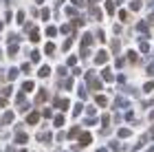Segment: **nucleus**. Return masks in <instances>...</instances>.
Instances as JSON below:
<instances>
[{
	"label": "nucleus",
	"instance_id": "f257e3e1",
	"mask_svg": "<svg viewBox=\"0 0 154 152\" xmlns=\"http://www.w3.org/2000/svg\"><path fill=\"white\" fill-rule=\"evenodd\" d=\"M95 62H97V64H106V62H108V53L106 51H99L95 55Z\"/></svg>",
	"mask_w": 154,
	"mask_h": 152
},
{
	"label": "nucleus",
	"instance_id": "f03ea898",
	"mask_svg": "<svg viewBox=\"0 0 154 152\" xmlns=\"http://www.w3.org/2000/svg\"><path fill=\"white\" fill-rule=\"evenodd\" d=\"M90 139H93V137H90L88 132H84V135H79V143H82V146H88V143H90Z\"/></svg>",
	"mask_w": 154,
	"mask_h": 152
},
{
	"label": "nucleus",
	"instance_id": "7ed1b4c3",
	"mask_svg": "<svg viewBox=\"0 0 154 152\" xmlns=\"http://www.w3.org/2000/svg\"><path fill=\"white\" fill-rule=\"evenodd\" d=\"M55 106L62 108V110H66L68 108V99H55Z\"/></svg>",
	"mask_w": 154,
	"mask_h": 152
},
{
	"label": "nucleus",
	"instance_id": "20e7f679",
	"mask_svg": "<svg viewBox=\"0 0 154 152\" xmlns=\"http://www.w3.org/2000/svg\"><path fill=\"white\" fill-rule=\"evenodd\" d=\"M88 84H90V88H95V91H97V88L101 86V82H99V79H95V75H93V77L88 79Z\"/></svg>",
	"mask_w": 154,
	"mask_h": 152
},
{
	"label": "nucleus",
	"instance_id": "39448f33",
	"mask_svg": "<svg viewBox=\"0 0 154 152\" xmlns=\"http://www.w3.org/2000/svg\"><path fill=\"white\" fill-rule=\"evenodd\" d=\"M93 44V36H90V33H86V36H84V40H82V46H90Z\"/></svg>",
	"mask_w": 154,
	"mask_h": 152
},
{
	"label": "nucleus",
	"instance_id": "423d86ee",
	"mask_svg": "<svg viewBox=\"0 0 154 152\" xmlns=\"http://www.w3.org/2000/svg\"><path fill=\"white\" fill-rule=\"evenodd\" d=\"M26 139H29L26 132H18V135H16V141H18V143H26Z\"/></svg>",
	"mask_w": 154,
	"mask_h": 152
},
{
	"label": "nucleus",
	"instance_id": "0eeeda50",
	"mask_svg": "<svg viewBox=\"0 0 154 152\" xmlns=\"http://www.w3.org/2000/svg\"><path fill=\"white\" fill-rule=\"evenodd\" d=\"M38 119H40V115H38V113H31L29 117H26V121H29V123H38Z\"/></svg>",
	"mask_w": 154,
	"mask_h": 152
},
{
	"label": "nucleus",
	"instance_id": "6e6552de",
	"mask_svg": "<svg viewBox=\"0 0 154 152\" xmlns=\"http://www.w3.org/2000/svg\"><path fill=\"white\" fill-rule=\"evenodd\" d=\"M77 135H79V128H73V130H68V135H66V137H68V139H75Z\"/></svg>",
	"mask_w": 154,
	"mask_h": 152
},
{
	"label": "nucleus",
	"instance_id": "1a4fd4ad",
	"mask_svg": "<svg viewBox=\"0 0 154 152\" xmlns=\"http://www.w3.org/2000/svg\"><path fill=\"white\" fill-rule=\"evenodd\" d=\"M22 91H24V93L33 91V82H24V84H22Z\"/></svg>",
	"mask_w": 154,
	"mask_h": 152
},
{
	"label": "nucleus",
	"instance_id": "9d476101",
	"mask_svg": "<svg viewBox=\"0 0 154 152\" xmlns=\"http://www.w3.org/2000/svg\"><path fill=\"white\" fill-rule=\"evenodd\" d=\"M38 139H40V141H51V135H48V132H40Z\"/></svg>",
	"mask_w": 154,
	"mask_h": 152
},
{
	"label": "nucleus",
	"instance_id": "9b49d317",
	"mask_svg": "<svg viewBox=\"0 0 154 152\" xmlns=\"http://www.w3.org/2000/svg\"><path fill=\"white\" fill-rule=\"evenodd\" d=\"M115 106H117V108H119V106L123 108V106H128V101H125L123 97H117V101H115Z\"/></svg>",
	"mask_w": 154,
	"mask_h": 152
},
{
	"label": "nucleus",
	"instance_id": "f8f14e48",
	"mask_svg": "<svg viewBox=\"0 0 154 152\" xmlns=\"http://www.w3.org/2000/svg\"><path fill=\"white\" fill-rule=\"evenodd\" d=\"M48 73H51V68H48V66H42L40 68V77H46Z\"/></svg>",
	"mask_w": 154,
	"mask_h": 152
},
{
	"label": "nucleus",
	"instance_id": "ddd939ff",
	"mask_svg": "<svg viewBox=\"0 0 154 152\" xmlns=\"http://www.w3.org/2000/svg\"><path fill=\"white\" fill-rule=\"evenodd\" d=\"M106 11L108 13H115V2H110V0H108V2H106Z\"/></svg>",
	"mask_w": 154,
	"mask_h": 152
},
{
	"label": "nucleus",
	"instance_id": "4468645a",
	"mask_svg": "<svg viewBox=\"0 0 154 152\" xmlns=\"http://www.w3.org/2000/svg\"><path fill=\"white\" fill-rule=\"evenodd\" d=\"M128 60H130V62H139V55H137L134 51H130V53H128Z\"/></svg>",
	"mask_w": 154,
	"mask_h": 152
},
{
	"label": "nucleus",
	"instance_id": "2eb2a0df",
	"mask_svg": "<svg viewBox=\"0 0 154 152\" xmlns=\"http://www.w3.org/2000/svg\"><path fill=\"white\" fill-rule=\"evenodd\" d=\"M97 104H99V106H106V97H103V95H97Z\"/></svg>",
	"mask_w": 154,
	"mask_h": 152
},
{
	"label": "nucleus",
	"instance_id": "dca6fc26",
	"mask_svg": "<svg viewBox=\"0 0 154 152\" xmlns=\"http://www.w3.org/2000/svg\"><path fill=\"white\" fill-rule=\"evenodd\" d=\"M119 137H130V130L128 128H119Z\"/></svg>",
	"mask_w": 154,
	"mask_h": 152
},
{
	"label": "nucleus",
	"instance_id": "f3484780",
	"mask_svg": "<svg viewBox=\"0 0 154 152\" xmlns=\"http://www.w3.org/2000/svg\"><path fill=\"white\" fill-rule=\"evenodd\" d=\"M143 91H145V93H150V91H154V82H148V84L143 86Z\"/></svg>",
	"mask_w": 154,
	"mask_h": 152
},
{
	"label": "nucleus",
	"instance_id": "a211bd4d",
	"mask_svg": "<svg viewBox=\"0 0 154 152\" xmlns=\"http://www.w3.org/2000/svg\"><path fill=\"white\" fill-rule=\"evenodd\" d=\"M46 99V91H44V88H42V91L38 93V101H44Z\"/></svg>",
	"mask_w": 154,
	"mask_h": 152
},
{
	"label": "nucleus",
	"instance_id": "6ab92c4d",
	"mask_svg": "<svg viewBox=\"0 0 154 152\" xmlns=\"http://www.w3.org/2000/svg\"><path fill=\"white\" fill-rule=\"evenodd\" d=\"M11 119H13V113H7V115L2 117V123H9Z\"/></svg>",
	"mask_w": 154,
	"mask_h": 152
},
{
	"label": "nucleus",
	"instance_id": "aec40b11",
	"mask_svg": "<svg viewBox=\"0 0 154 152\" xmlns=\"http://www.w3.org/2000/svg\"><path fill=\"white\" fill-rule=\"evenodd\" d=\"M110 148H112V150H117V152H119V150H123L121 146H119V141H110Z\"/></svg>",
	"mask_w": 154,
	"mask_h": 152
},
{
	"label": "nucleus",
	"instance_id": "412c9836",
	"mask_svg": "<svg viewBox=\"0 0 154 152\" xmlns=\"http://www.w3.org/2000/svg\"><path fill=\"white\" fill-rule=\"evenodd\" d=\"M62 123H64V115H57L55 117V126H62Z\"/></svg>",
	"mask_w": 154,
	"mask_h": 152
},
{
	"label": "nucleus",
	"instance_id": "4be33fe9",
	"mask_svg": "<svg viewBox=\"0 0 154 152\" xmlns=\"http://www.w3.org/2000/svg\"><path fill=\"white\" fill-rule=\"evenodd\" d=\"M60 31H62V33H71V31H73V26H71V24H64Z\"/></svg>",
	"mask_w": 154,
	"mask_h": 152
},
{
	"label": "nucleus",
	"instance_id": "5701e85b",
	"mask_svg": "<svg viewBox=\"0 0 154 152\" xmlns=\"http://www.w3.org/2000/svg\"><path fill=\"white\" fill-rule=\"evenodd\" d=\"M18 77V68H11L9 71V79H16Z\"/></svg>",
	"mask_w": 154,
	"mask_h": 152
},
{
	"label": "nucleus",
	"instance_id": "b1692460",
	"mask_svg": "<svg viewBox=\"0 0 154 152\" xmlns=\"http://www.w3.org/2000/svg\"><path fill=\"white\" fill-rule=\"evenodd\" d=\"M79 97H82V99L88 97V93H86V88H84V86H79Z\"/></svg>",
	"mask_w": 154,
	"mask_h": 152
},
{
	"label": "nucleus",
	"instance_id": "393cba45",
	"mask_svg": "<svg viewBox=\"0 0 154 152\" xmlns=\"http://www.w3.org/2000/svg\"><path fill=\"white\" fill-rule=\"evenodd\" d=\"M62 86H64V88H73V79H64V82H62Z\"/></svg>",
	"mask_w": 154,
	"mask_h": 152
},
{
	"label": "nucleus",
	"instance_id": "a878e982",
	"mask_svg": "<svg viewBox=\"0 0 154 152\" xmlns=\"http://www.w3.org/2000/svg\"><path fill=\"white\" fill-rule=\"evenodd\" d=\"M103 79H108V82H110V79H112V73H110V71H108V68H106V71H103Z\"/></svg>",
	"mask_w": 154,
	"mask_h": 152
},
{
	"label": "nucleus",
	"instance_id": "bb28decb",
	"mask_svg": "<svg viewBox=\"0 0 154 152\" xmlns=\"http://www.w3.org/2000/svg\"><path fill=\"white\" fill-rule=\"evenodd\" d=\"M38 60H40V53L33 51V53H31V62H38Z\"/></svg>",
	"mask_w": 154,
	"mask_h": 152
},
{
	"label": "nucleus",
	"instance_id": "cd10ccee",
	"mask_svg": "<svg viewBox=\"0 0 154 152\" xmlns=\"http://www.w3.org/2000/svg\"><path fill=\"white\" fill-rule=\"evenodd\" d=\"M9 53H11V55H16V53H18V46H16V44H11V46H9Z\"/></svg>",
	"mask_w": 154,
	"mask_h": 152
},
{
	"label": "nucleus",
	"instance_id": "c85d7f7f",
	"mask_svg": "<svg viewBox=\"0 0 154 152\" xmlns=\"http://www.w3.org/2000/svg\"><path fill=\"white\" fill-rule=\"evenodd\" d=\"M132 9H134V11L141 9V2H139V0H134V2H132Z\"/></svg>",
	"mask_w": 154,
	"mask_h": 152
},
{
	"label": "nucleus",
	"instance_id": "c756f323",
	"mask_svg": "<svg viewBox=\"0 0 154 152\" xmlns=\"http://www.w3.org/2000/svg\"><path fill=\"white\" fill-rule=\"evenodd\" d=\"M22 71H24V73H29V71H31V64H29V62H26V64H22Z\"/></svg>",
	"mask_w": 154,
	"mask_h": 152
},
{
	"label": "nucleus",
	"instance_id": "7c9ffc66",
	"mask_svg": "<svg viewBox=\"0 0 154 152\" xmlns=\"http://www.w3.org/2000/svg\"><path fill=\"white\" fill-rule=\"evenodd\" d=\"M141 51H150V44L148 42H141Z\"/></svg>",
	"mask_w": 154,
	"mask_h": 152
},
{
	"label": "nucleus",
	"instance_id": "2f4dec72",
	"mask_svg": "<svg viewBox=\"0 0 154 152\" xmlns=\"http://www.w3.org/2000/svg\"><path fill=\"white\" fill-rule=\"evenodd\" d=\"M112 51H115V53L119 51V40H115V42H112Z\"/></svg>",
	"mask_w": 154,
	"mask_h": 152
},
{
	"label": "nucleus",
	"instance_id": "473e14b6",
	"mask_svg": "<svg viewBox=\"0 0 154 152\" xmlns=\"http://www.w3.org/2000/svg\"><path fill=\"white\" fill-rule=\"evenodd\" d=\"M5 104H7V99H0V108H2V106H5Z\"/></svg>",
	"mask_w": 154,
	"mask_h": 152
},
{
	"label": "nucleus",
	"instance_id": "72a5a7b5",
	"mask_svg": "<svg viewBox=\"0 0 154 152\" xmlns=\"http://www.w3.org/2000/svg\"><path fill=\"white\" fill-rule=\"evenodd\" d=\"M148 152H154V146H152V148H150V150H148Z\"/></svg>",
	"mask_w": 154,
	"mask_h": 152
},
{
	"label": "nucleus",
	"instance_id": "f704fd0d",
	"mask_svg": "<svg viewBox=\"0 0 154 152\" xmlns=\"http://www.w3.org/2000/svg\"><path fill=\"white\" fill-rule=\"evenodd\" d=\"M97 152H106V150H103V148H101V150H97Z\"/></svg>",
	"mask_w": 154,
	"mask_h": 152
},
{
	"label": "nucleus",
	"instance_id": "c9c22d12",
	"mask_svg": "<svg viewBox=\"0 0 154 152\" xmlns=\"http://www.w3.org/2000/svg\"><path fill=\"white\" fill-rule=\"evenodd\" d=\"M22 152H26V150H22Z\"/></svg>",
	"mask_w": 154,
	"mask_h": 152
}]
</instances>
